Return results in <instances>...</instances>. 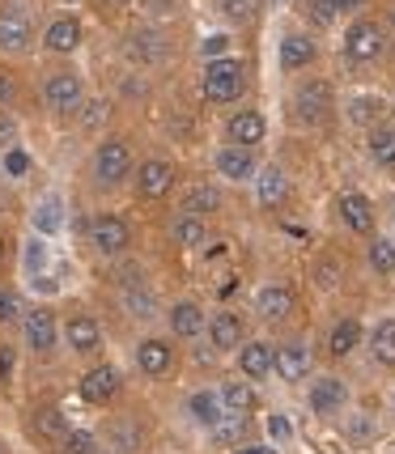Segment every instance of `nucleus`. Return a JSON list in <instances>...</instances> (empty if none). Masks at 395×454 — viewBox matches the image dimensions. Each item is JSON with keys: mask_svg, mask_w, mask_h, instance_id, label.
<instances>
[{"mask_svg": "<svg viewBox=\"0 0 395 454\" xmlns=\"http://www.w3.org/2000/svg\"><path fill=\"white\" fill-rule=\"evenodd\" d=\"M234 454H277V450L273 446H238Z\"/></svg>", "mask_w": 395, "mask_h": 454, "instance_id": "obj_49", "label": "nucleus"}, {"mask_svg": "<svg viewBox=\"0 0 395 454\" xmlns=\"http://www.w3.org/2000/svg\"><path fill=\"white\" fill-rule=\"evenodd\" d=\"M13 374V348H0V382Z\"/></svg>", "mask_w": 395, "mask_h": 454, "instance_id": "obj_48", "label": "nucleus"}, {"mask_svg": "<svg viewBox=\"0 0 395 454\" xmlns=\"http://www.w3.org/2000/svg\"><path fill=\"white\" fill-rule=\"evenodd\" d=\"M349 119H353V123H361V128H370L375 119H383V102L370 98V94H361V98L349 102Z\"/></svg>", "mask_w": 395, "mask_h": 454, "instance_id": "obj_35", "label": "nucleus"}, {"mask_svg": "<svg viewBox=\"0 0 395 454\" xmlns=\"http://www.w3.org/2000/svg\"><path fill=\"white\" fill-rule=\"evenodd\" d=\"M115 391H119V374L111 365H99V370L81 374V399H85V403H107Z\"/></svg>", "mask_w": 395, "mask_h": 454, "instance_id": "obj_9", "label": "nucleus"}, {"mask_svg": "<svg viewBox=\"0 0 395 454\" xmlns=\"http://www.w3.org/2000/svg\"><path fill=\"white\" fill-rule=\"evenodd\" d=\"M99 340H102V332L94 318H68V344H73L77 353H94Z\"/></svg>", "mask_w": 395, "mask_h": 454, "instance_id": "obj_26", "label": "nucleus"}, {"mask_svg": "<svg viewBox=\"0 0 395 454\" xmlns=\"http://www.w3.org/2000/svg\"><path fill=\"white\" fill-rule=\"evenodd\" d=\"M383 26H375V21H357V26H349V35H344V56L357 59V64H366V59H378L383 56Z\"/></svg>", "mask_w": 395, "mask_h": 454, "instance_id": "obj_2", "label": "nucleus"}, {"mask_svg": "<svg viewBox=\"0 0 395 454\" xmlns=\"http://www.w3.org/2000/svg\"><path fill=\"white\" fill-rule=\"evenodd\" d=\"M26 166H30V158H26L21 149H13V153L4 158V170H9V175H13V178H21V175H26Z\"/></svg>", "mask_w": 395, "mask_h": 454, "instance_id": "obj_45", "label": "nucleus"}, {"mask_svg": "<svg viewBox=\"0 0 395 454\" xmlns=\"http://www.w3.org/2000/svg\"><path fill=\"white\" fill-rule=\"evenodd\" d=\"M242 434H247V416L225 412L217 425H213V442H221V446H234V442H242Z\"/></svg>", "mask_w": 395, "mask_h": 454, "instance_id": "obj_32", "label": "nucleus"}, {"mask_svg": "<svg viewBox=\"0 0 395 454\" xmlns=\"http://www.w3.org/2000/svg\"><path fill=\"white\" fill-rule=\"evenodd\" d=\"M340 9H336V0H315V4H311V18L319 21V26H328V21L336 18Z\"/></svg>", "mask_w": 395, "mask_h": 454, "instance_id": "obj_42", "label": "nucleus"}, {"mask_svg": "<svg viewBox=\"0 0 395 454\" xmlns=\"http://www.w3.org/2000/svg\"><path fill=\"white\" fill-rule=\"evenodd\" d=\"M209 336H213V348H221V353H230V348H238V340H242V323H238V315H217L213 323H209Z\"/></svg>", "mask_w": 395, "mask_h": 454, "instance_id": "obj_25", "label": "nucleus"}, {"mask_svg": "<svg viewBox=\"0 0 395 454\" xmlns=\"http://www.w3.org/2000/svg\"><path fill=\"white\" fill-rule=\"evenodd\" d=\"M242 94V64L238 59H209L204 64V98L209 102H234Z\"/></svg>", "mask_w": 395, "mask_h": 454, "instance_id": "obj_1", "label": "nucleus"}, {"mask_svg": "<svg viewBox=\"0 0 395 454\" xmlns=\"http://www.w3.org/2000/svg\"><path fill=\"white\" fill-rule=\"evenodd\" d=\"M13 140V123L9 119H0V145H9Z\"/></svg>", "mask_w": 395, "mask_h": 454, "instance_id": "obj_50", "label": "nucleus"}, {"mask_svg": "<svg viewBox=\"0 0 395 454\" xmlns=\"http://www.w3.org/2000/svg\"><path fill=\"white\" fill-rule=\"evenodd\" d=\"M204 56H209V59H225V35H213V39L204 43Z\"/></svg>", "mask_w": 395, "mask_h": 454, "instance_id": "obj_46", "label": "nucleus"}, {"mask_svg": "<svg viewBox=\"0 0 395 454\" xmlns=\"http://www.w3.org/2000/svg\"><path fill=\"white\" fill-rule=\"evenodd\" d=\"M43 98H47L51 111H77V106H85V85H81L77 73H56L47 81Z\"/></svg>", "mask_w": 395, "mask_h": 454, "instance_id": "obj_3", "label": "nucleus"}, {"mask_svg": "<svg viewBox=\"0 0 395 454\" xmlns=\"http://www.w3.org/2000/svg\"><path fill=\"white\" fill-rule=\"evenodd\" d=\"M256 306H259V315H264V318H273V323H277V318L289 315L294 294H289L285 285H264V289H259V297H256Z\"/></svg>", "mask_w": 395, "mask_h": 454, "instance_id": "obj_22", "label": "nucleus"}, {"mask_svg": "<svg viewBox=\"0 0 395 454\" xmlns=\"http://www.w3.org/2000/svg\"><path fill=\"white\" fill-rule=\"evenodd\" d=\"M43 43H47V51H56V56H68V51H73V47L81 43V21H77V18H56L51 26H47Z\"/></svg>", "mask_w": 395, "mask_h": 454, "instance_id": "obj_18", "label": "nucleus"}, {"mask_svg": "<svg viewBox=\"0 0 395 454\" xmlns=\"http://www.w3.org/2000/svg\"><path fill=\"white\" fill-rule=\"evenodd\" d=\"M217 208H221L217 187H192V192L183 196V213H187V217H209V213H217Z\"/></svg>", "mask_w": 395, "mask_h": 454, "instance_id": "obj_27", "label": "nucleus"}, {"mask_svg": "<svg viewBox=\"0 0 395 454\" xmlns=\"http://www.w3.org/2000/svg\"><path fill=\"white\" fill-rule=\"evenodd\" d=\"M170 327H175V336H183V340L204 336V310H200L196 301H178L175 315H170Z\"/></svg>", "mask_w": 395, "mask_h": 454, "instance_id": "obj_23", "label": "nucleus"}, {"mask_svg": "<svg viewBox=\"0 0 395 454\" xmlns=\"http://www.w3.org/2000/svg\"><path fill=\"white\" fill-rule=\"evenodd\" d=\"M26 340H30V348H39V353H47V348L56 344V315H51L47 306H35V310L26 315Z\"/></svg>", "mask_w": 395, "mask_h": 454, "instance_id": "obj_14", "label": "nucleus"}, {"mask_svg": "<svg viewBox=\"0 0 395 454\" xmlns=\"http://www.w3.org/2000/svg\"><path fill=\"white\" fill-rule=\"evenodd\" d=\"M217 170L225 178H234V183H247V178H256V158H251V149H238V145H225L217 153Z\"/></svg>", "mask_w": 395, "mask_h": 454, "instance_id": "obj_13", "label": "nucleus"}, {"mask_svg": "<svg viewBox=\"0 0 395 454\" xmlns=\"http://www.w3.org/2000/svg\"><path fill=\"white\" fill-rule=\"evenodd\" d=\"M0 251H4V247H0Z\"/></svg>", "mask_w": 395, "mask_h": 454, "instance_id": "obj_53", "label": "nucleus"}, {"mask_svg": "<svg viewBox=\"0 0 395 454\" xmlns=\"http://www.w3.org/2000/svg\"><path fill=\"white\" fill-rule=\"evenodd\" d=\"M43 268H47V247H43L39 238H35V242L26 247V272L35 277V272H43Z\"/></svg>", "mask_w": 395, "mask_h": 454, "instance_id": "obj_39", "label": "nucleus"}, {"mask_svg": "<svg viewBox=\"0 0 395 454\" xmlns=\"http://www.w3.org/2000/svg\"><path fill=\"white\" fill-rule=\"evenodd\" d=\"M18 318V294L13 289H0V323Z\"/></svg>", "mask_w": 395, "mask_h": 454, "instance_id": "obj_43", "label": "nucleus"}, {"mask_svg": "<svg viewBox=\"0 0 395 454\" xmlns=\"http://www.w3.org/2000/svg\"><path fill=\"white\" fill-rule=\"evenodd\" d=\"M256 196L264 208H273V204H280V200L289 196V178H285V170L280 166H264L256 175Z\"/></svg>", "mask_w": 395, "mask_h": 454, "instance_id": "obj_17", "label": "nucleus"}, {"mask_svg": "<svg viewBox=\"0 0 395 454\" xmlns=\"http://www.w3.org/2000/svg\"><path fill=\"white\" fill-rule=\"evenodd\" d=\"M238 365H242V374H247V378H268L273 370H277V348H268V344L251 340V344H242Z\"/></svg>", "mask_w": 395, "mask_h": 454, "instance_id": "obj_12", "label": "nucleus"}, {"mask_svg": "<svg viewBox=\"0 0 395 454\" xmlns=\"http://www.w3.org/2000/svg\"><path fill=\"white\" fill-rule=\"evenodd\" d=\"M137 365L145 370V374L162 378V374H170L175 353H170V344H166V340H145V344L137 348Z\"/></svg>", "mask_w": 395, "mask_h": 454, "instance_id": "obj_15", "label": "nucleus"}, {"mask_svg": "<svg viewBox=\"0 0 395 454\" xmlns=\"http://www.w3.org/2000/svg\"><path fill=\"white\" fill-rule=\"evenodd\" d=\"M175 238H178V247H204L209 230H204V221L200 217H183L175 225Z\"/></svg>", "mask_w": 395, "mask_h": 454, "instance_id": "obj_36", "label": "nucleus"}, {"mask_svg": "<svg viewBox=\"0 0 395 454\" xmlns=\"http://www.w3.org/2000/svg\"><path fill=\"white\" fill-rule=\"evenodd\" d=\"M268 437H273V442H289V437H294V425H289V416H268Z\"/></svg>", "mask_w": 395, "mask_h": 454, "instance_id": "obj_41", "label": "nucleus"}, {"mask_svg": "<svg viewBox=\"0 0 395 454\" xmlns=\"http://www.w3.org/2000/svg\"><path fill=\"white\" fill-rule=\"evenodd\" d=\"M225 132H230V145H238V149H256L268 128H264V115H259V111H238Z\"/></svg>", "mask_w": 395, "mask_h": 454, "instance_id": "obj_10", "label": "nucleus"}, {"mask_svg": "<svg viewBox=\"0 0 395 454\" xmlns=\"http://www.w3.org/2000/svg\"><path fill=\"white\" fill-rule=\"evenodd\" d=\"M35 225H39V234H56L59 230V200H47V204H43Z\"/></svg>", "mask_w": 395, "mask_h": 454, "instance_id": "obj_37", "label": "nucleus"}, {"mask_svg": "<svg viewBox=\"0 0 395 454\" xmlns=\"http://www.w3.org/2000/svg\"><path fill=\"white\" fill-rule=\"evenodd\" d=\"M30 47V18L18 9L0 13V51H26Z\"/></svg>", "mask_w": 395, "mask_h": 454, "instance_id": "obj_8", "label": "nucleus"}, {"mask_svg": "<svg viewBox=\"0 0 395 454\" xmlns=\"http://www.w3.org/2000/svg\"><path fill=\"white\" fill-rule=\"evenodd\" d=\"M357 4H366V0H336V9L344 13V9H357Z\"/></svg>", "mask_w": 395, "mask_h": 454, "instance_id": "obj_52", "label": "nucleus"}, {"mask_svg": "<svg viewBox=\"0 0 395 454\" xmlns=\"http://www.w3.org/2000/svg\"><path fill=\"white\" fill-rule=\"evenodd\" d=\"M128 225H123V221L119 217H94L90 221V242H94V247H99L102 255H119V251H123V247H128Z\"/></svg>", "mask_w": 395, "mask_h": 454, "instance_id": "obj_6", "label": "nucleus"}, {"mask_svg": "<svg viewBox=\"0 0 395 454\" xmlns=\"http://www.w3.org/2000/svg\"><path fill=\"white\" fill-rule=\"evenodd\" d=\"M370 353L378 365H395V318H383L370 336Z\"/></svg>", "mask_w": 395, "mask_h": 454, "instance_id": "obj_28", "label": "nucleus"}, {"mask_svg": "<svg viewBox=\"0 0 395 454\" xmlns=\"http://www.w3.org/2000/svg\"><path fill=\"white\" fill-rule=\"evenodd\" d=\"M370 268H375L378 277L395 272V242L391 238H375V242H370Z\"/></svg>", "mask_w": 395, "mask_h": 454, "instance_id": "obj_33", "label": "nucleus"}, {"mask_svg": "<svg viewBox=\"0 0 395 454\" xmlns=\"http://www.w3.org/2000/svg\"><path fill=\"white\" fill-rule=\"evenodd\" d=\"M123 301H128V310H132V315H140V318L154 315V297H149V294H137V289H128V294H123Z\"/></svg>", "mask_w": 395, "mask_h": 454, "instance_id": "obj_40", "label": "nucleus"}, {"mask_svg": "<svg viewBox=\"0 0 395 454\" xmlns=\"http://www.w3.org/2000/svg\"><path fill=\"white\" fill-rule=\"evenodd\" d=\"M102 119H107V106H99V102H94V106H85V123H90V128H99Z\"/></svg>", "mask_w": 395, "mask_h": 454, "instance_id": "obj_47", "label": "nucleus"}, {"mask_svg": "<svg viewBox=\"0 0 395 454\" xmlns=\"http://www.w3.org/2000/svg\"><path fill=\"white\" fill-rule=\"evenodd\" d=\"M128 51H132L137 59H145V64H158L162 59V39L154 35V30H140L137 39L128 43Z\"/></svg>", "mask_w": 395, "mask_h": 454, "instance_id": "obj_34", "label": "nucleus"}, {"mask_svg": "<svg viewBox=\"0 0 395 454\" xmlns=\"http://www.w3.org/2000/svg\"><path fill=\"white\" fill-rule=\"evenodd\" d=\"M340 221L353 234H370L375 230V204L361 196V192H349V196H340Z\"/></svg>", "mask_w": 395, "mask_h": 454, "instance_id": "obj_7", "label": "nucleus"}, {"mask_svg": "<svg viewBox=\"0 0 395 454\" xmlns=\"http://www.w3.org/2000/svg\"><path fill=\"white\" fill-rule=\"evenodd\" d=\"M35 434L43 437H68V420H64V412L59 408H43V412H35Z\"/></svg>", "mask_w": 395, "mask_h": 454, "instance_id": "obj_31", "label": "nucleus"}, {"mask_svg": "<svg viewBox=\"0 0 395 454\" xmlns=\"http://www.w3.org/2000/svg\"><path fill=\"white\" fill-rule=\"evenodd\" d=\"M170 183H175V166H170V161L154 158V161H145V166H140V192H145L149 200L166 196V192H170Z\"/></svg>", "mask_w": 395, "mask_h": 454, "instance_id": "obj_16", "label": "nucleus"}, {"mask_svg": "<svg viewBox=\"0 0 395 454\" xmlns=\"http://www.w3.org/2000/svg\"><path fill=\"white\" fill-rule=\"evenodd\" d=\"M94 170H99L102 183H119V178L132 170V153L123 140H107L99 153H94Z\"/></svg>", "mask_w": 395, "mask_h": 454, "instance_id": "obj_4", "label": "nucleus"}, {"mask_svg": "<svg viewBox=\"0 0 395 454\" xmlns=\"http://www.w3.org/2000/svg\"><path fill=\"white\" fill-rule=\"evenodd\" d=\"M221 9H225L230 18H251V9H256V0H221Z\"/></svg>", "mask_w": 395, "mask_h": 454, "instance_id": "obj_44", "label": "nucleus"}, {"mask_svg": "<svg viewBox=\"0 0 395 454\" xmlns=\"http://www.w3.org/2000/svg\"><path fill=\"white\" fill-rule=\"evenodd\" d=\"M221 403H225V412L247 416L256 408V391H251L247 382H225V387H221Z\"/></svg>", "mask_w": 395, "mask_h": 454, "instance_id": "obj_29", "label": "nucleus"}, {"mask_svg": "<svg viewBox=\"0 0 395 454\" xmlns=\"http://www.w3.org/2000/svg\"><path fill=\"white\" fill-rule=\"evenodd\" d=\"M277 374L285 382H302V378L311 374V353L302 348V344H280L277 348Z\"/></svg>", "mask_w": 395, "mask_h": 454, "instance_id": "obj_19", "label": "nucleus"}, {"mask_svg": "<svg viewBox=\"0 0 395 454\" xmlns=\"http://www.w3.org/2000/svg\"><path fill=\"white\" fill-rule=\"evenodd\" d=\"M344 403H349V391H344V382H340V378H319L315 387H311V408H315L319 416L340 412Z\"/></svg>", "mask_w": 395, "mask_h": 454, "instance_id": "obj_11", "label": "nucleus"}, {"mask_svg": "<svg viewBox=\"0 0 395 454\" xmlns=\"http://www.w3.org/2000/svg\"><path fill=\"white\" fill-rule=\"evenodd\" d=\"M64 454H94V437L85 434V429H73V434L64 437Z\"/></svg>", "mask_w": 395, "mask_h": 454, "instance_id": "obj_38", "label": "nucleus"}, {"mask_svg": "<svg viewBox=\"0 0 395 454\" xmlns=\"http://www.w3.org/2000/svg\"><path fill=\"white\" fill-rule=\"evenodd\" d=\"M9 94H13V85H9V77H0V102L9 98Z\"/></svg>", "mask_w": 395, "mask_h": 454, "instance_id": "obj_51", "label": "nucleus"}, {"mask_svg": "<svg viewBox=\"0 0 395 454\" xmlns=\"http://www.w3.org/2000/svg\"><path fill=\"white\" fill-rule=\"evenodd\" d=\"M315 59V39L311 35H285L280 39V68H306Z\"/></svg>", "mask_w": 395, "mask_h": 454, "instance_id": "obj_21", "label": "nucleus"}, {"mask_svg": "<svg viewBox=\"0 0 395 454\" xmlns=\"http://www.w3.org/2000/svg\"><path fill=\"white\" fill-rule=\"evenodd\" d=\"M370 158L383 170H395V128H375L370 132Z\"/></svg>", "mask_w": 395, "mask_h": 454, "instance_id": "obj_30", "label": "nucleus"}, {"mask_svg": "<svg viewBox=\"0 0 395 454\" xmlns=\"http://www.w3.org/2000/svg\"><path fill=\"white\" fill-rule=\"evenodd\" d=\"M357 344H361V323H357V318H340L336 327H332V336H328V353L349 356Z\"/></svg>", "mask_w": 395, "mask_h": 454, "instance_id": "obj_24", "label": "nucleus"}, {"mask_svg": "<svg viewBox=\"0 0 395 454\" xmlns=\"http://www.w3.org/2000/svg\"><path fill=\"white\" fill-rule=\"evenodd\" d=\"M328 106H332V85L328 81H311V85H302L297 90V119L302 123H319V119L328 115Z\"/></svg>", "mask_w": 395, "mask_h": 454, "instance_id": "obj_5", "label": "nucleus"}, {"mask_svg": "<svg viewBox=\"0 0 395 454\" xmlns=\"http://www.w3.org/2000/svg\"><path fill=\"white\" fill-rule=\"evenodd\" d=\"M187 412H192V420L196 425H204V429H213L221 416H225V403H221V391H196V395L187 399Z\"/></svg>", "mask_w": 395, "mask_h": 454, "instance_id": "obj_20", "label": "nucleus"}]
</instances>
